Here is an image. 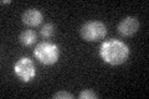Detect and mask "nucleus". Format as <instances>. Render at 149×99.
<instances>
[{"label": "nucleus", "instance_id": "nucleus-8", "mask_svg": "<svg viewBox=\"0 0 149 99\" xmlns=\"http://www.w3.org/2000/svg\"><path fill=\"white\" fill-rule=\"evenodd\" d=\"M40 34H41V36H42L44 39H51V37L54 36V34H55L54 25L52 24H45V25L41 27Z\"/></svg>", "mask_w": 149, "mask_h": 99}, {"label": "nucleus", "instance_id": "nucleus-9", "mask_svg": "<svg viewBox=\"0 0 149 99\" xmlns=\"http://www.w3.org/2000/svg\"><path fill=\"white\" fill-rule=\"evenodd\" d=\"M97 97V94L91 91V89H85V91H82L80 93V99H96Z\"/></svg>", "mask_w": 149, "mask_h": 99}, {"label": "nucleus", "instance_id": "nucleus-2", "mask_svg": "<svg viewBox=\"0 0 149 99\" xmlns=\"http://www.w3.org/2000/svg\"><path fill=\"white\" fill-rule=\"evenodd\" d=\"M34 55L40 63L51 66V64H55L58 61L60 50H58V46L55 44L42 42V44H39L36 46V48L34 50Z\"/></svg>", "mask_w": 149, "mask_h": 99}, {"label": "nucleus", "instance_id": "nucleus-7", "mask_svg": "<svg viewBox=\"0 0 149 99\" xmlns=\"http://www.w3.org/2000/svg\"><path fill=\"white\" fill-rule=\"evenodd\" d=\"M36 39H37V35H36V32L34 30H25V31L21 32L20 36H19L20 44L26 46V47L34 45L36 42Z\"/></svg>", "mask_w": 149, "mask_h": 99}, {"label": "nucleus", "instance_id": "nucleus-4", "mask_svg": "<svg viewBox=\"0 0 149 99\" xmlns=\"http://www.w3.org/2000/svg\"><path fill=\"white\" fill-rule=\"evenodd\" d=\"M14 72L19 77V79L26 83L32 81L36 76L35 64L27 57H21L20 60H17V62L14 64Z\"/></svg>", "mask_w": 149, "mask_h": 99}, {"label": "nucleus", "instance_id": "nucleus-5", "mask_svg": "<svg viewBox=\"0 0 149 99\" xmlns=\"http://www.w3.org/2000/svg\"><path fill=\"white\" fill-rule=\"evenodd\" d=\"M138 29H139V22L137 19L133 16L124 17L123 20L118 24V27H117L118 32L124 37L133 36L138 31Z\"/></svg>", "mask_w": 149, "mask_h": 99}, {"label": "nucleus", "instance_id": "nucleus-6", "mask_svg": "<svg viewBox=\"0 0 149 99\" xmlns=\"http://www.w3.org/2000/svg\"><path fill=\"white\" fill-rule=\"evenodd\" d=\"M22 22L30 27H36L42 22V14L37 9H27L22 14Z\"/></svg>", "mask_w": 149, "mask_h": 99}, {"label": "nucleus", "instance_id": "nucleus-1", "mask_svg": "<svg viewBox=\"0 0 149 99\" xmlns=\"http://www.w3.org/2000/svg\"><path fill=\"white\" fill-rule=\"evenodd\" d=\"M100 56L106 63L112 66H118L128 60L129 48L124 42L119 40H108L101 45Z\"/></svg>", "mask_w": 149, "mask_h": 99}, {"label": "nucleus", "instance_id": "nucleus-10", "mask_svg": "<svg viewBox=\"0 0 149 99\" xmlns=\"http://www.w3.org/2000/svg\"><path fill=\"white\" fill-rule=\"evenodd\" d=\"M55 99H60V98H66V99H72V94H70L67 92H58L54 96Z\"/></svg>", "mask_w": 149, "mask_h": 99}, {"label": "nucleus", "instance_id": "nucleus-3", "mask_svg": "<svg viewBox=\"0 0 149 99\" xmlns=\"http://www.w3.org/2000/svg\"><path fill=\"white\" fill-rule=\"evenodd\" d=\"M81 36L88 42L100 41L107 35V27L101 21H88L81 27Z\"/></svg>", "mask_w": 149, "mask_h": 99}]
</instances>
